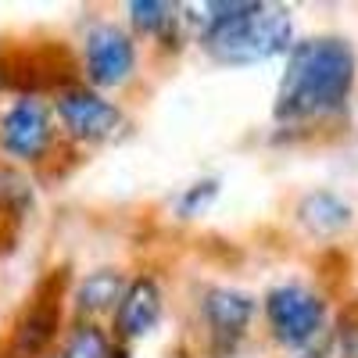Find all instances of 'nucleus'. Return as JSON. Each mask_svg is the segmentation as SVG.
Instances as JSON below:
<instances>
[{
	"mask_svg": "<svg viewBox=\"0 0 358 358\" xmlns=\"http://www.w3.org/2000/svg\"><path fill=\"white\" fill-rule=\"evenodd\" d=\"M136 47L118 25L104 22L86 33V76L94 86H122L133 76Z\"/></svg>",
	"mask_w": 358,
	"mask_h": 358,
	"instance_id": "obj_5",
	"label": "nucleus"
},
{
	"mask_svg": "<svg viewBox=\"0 0 358 358\" xmlns=\"http://www.w3.org/2000/svg\"><path fill=\"white\" fill-rule=\"evenodd\" d=\"M322 358H358V322H341V330L334 334L330 348Z\"/></svg>",
	"mask_w": 358,
	"mask_h": 358,
	"instance_id": "obj_14",
	"label": "nucleus"
},
{
	"mask_svg": "<svg viewBox=\"0 0 358 358\" xmlns=\"http://www.w3.org/2000/svg\"><path fill=\"white\" fill-rule=\"evenodd\" d=\"M162 319V290L155 280H136L133 287H126L122 301L115 308V330L118 337H143L151 334Z\"/></svg>",
	"mask_w": 358,
	"mask_h": 358,
	"instance_id": "obj_8",
	"label": "nucleus"
},
{
	"mask_svg": "<svg viewBox=\"0 0 358 358\" xmlns=\"http://www.w3.org/2000/svg\"><path fill=\"white\" fill-rule=\"evenodd\" d=\"M129 15H133V25L140 29V33H147V36H162L179 22L176 8L162 4V0H133Z\"/></svg>",
	"mask_w": 358,
	"mask_h": 358,
	"instance_id": "obj_12",
	"label": "nucleus"
},
{
	"mask_svg": "<svg viewBox=\"0 0 358 358\" xmlns=\"http://www.w3.org/2000/svg\"><path fill=\"white\" fill-rule=\"evenodd\" d=\"M57 322H62V312H57V297L54 294H40L29 312L18 319L15 326V341H11V355L15 358H36L57 334Z\"/></svg>",
	"mask_w": 358,
	"mask_h": 358,
	"instance_id": "obj_9",
	"label": "nucleus"
},
{
	"mask_svg": "<svg viewBox=\"0 0 358 358\" xmlns=\"http://www.w3.org/2000/svg\"><path fill=\"white\" fill-rule=\"evenodd\" d=\"M65 358H111V344L97 326H79V330L69 337Z\"/></svg>",
	"mask_w": 358,
	"mask_h": 358,
	"instance_id": "obj_13",
	"label": "nucleus"
},
{
	"mask_svg": "<svg viewBox=\"0 0 358 358\" xmlns=\"http://www.w3.org/2000/svg\"><path fill=\"white\" fill-rule=\"evenodd\" d=\"M297 219H301L312 233H322V236H334L341 233L348 222H351V204L341 201L337 194H308L297 208Z\"/></svg>",
	"mask_w": 358,
	"mask_h": 358,
	"instance_id": "obj_10",
	"label": "nucleus"
},
{
	"mask_svg": "<svg viewBox=\"0 0 358 358\" xmlns=\"http://www.w3.org/2000/svg\"><path fill=\"white\" fill-rule=\"evenodd\" d=\"M204 47L222 65L268 62L290 47V11L255 4L251 11L204 29Z\"/></svg>",
	"mask_w": 358,
	"mask_h": 358,
	"instance_id": "obj_2",
	"label": "nucleus"
},
{
	"mask_svg": "<svg viewBox=\"0 0 358 358\" xmlns=\"http://www.w3.org/2000/svg\"><path fill=\"white\" fill-rule=\"evenodd\" d=\"M212 197H215V183H197V187H194L183 201H179V215H183V219L197 215V208H204Z\"/></svg>",
	"mask_w": 358,
	"mask_h": 358,
	"instance_id": "obj_15",
	"label": "nucleus"
},
{
	"mask_svg": "<svg viewBox=\"0 0 358 358\" xmlns=\"http://www.w3.org/2000/svg\"><path fill=\"white\" fill-rule=\"evenodd\" d=\"M255 315V301L241 290H212L204 297V322L212 330V344H215V355H226L236 348V341L244 337L248 322Z\"/></svg>",
	"mask_w": 358,
	"mask_h": 358,
	"instance_id": "obj_7",
	"label": "nucleus"
},
{
	"mask_svg": "<svg viewBox=\"0 0 358 358\" xmlns=\"http://www.w3.org/2000/svg\"><path fill=\"white\" fill-rule=\"evenodd\" d=\"M265 315L273 326V337L287 348H305L326 322V301L308 287H276L265 297Z\"/></svg>",
	"mask_w": 358,
	"mask_h": 358,
	"instance_id": "obj_3",
	"label": "nucleus"
},
{
	"mask_svg": "<svg viewBox=\"0 0 358 358\" xmlns=\"http://www.w3.org/2000/svg\"><path fill=\"white\" fill-rule=\"evenodd\" d=\"M57 118L69 129V136L86 140V143H101L118 133L122 126V111L108 104L104 97L90 94V90H65L57 97Z\"/></svg>",
	"mask_w": 358,
	"mask_h": 358,
	"instance_id": "obj_6",
	"label": "nucleus"
},
{
	"mask_svg": "<svg viewBox=\"0 0 358 358\" xmlns=\"http://www.w3.org/2000/svg\"><path fill=\"white\" fill-rule=\"evenodd\" d=\"M305 358H322V355H305Z\"/></svg>",
	"mask_w": 358,
	"mask_h": 358,
	"instance_id": "obj_16",
	"label": "nucleus"
},
{
	"mask_svg": "<svg viewBox=\"0 0 358 358\" xmlns=\"http://www.w3.org/2000/svg\"><path fill=\"white\" fill-rule=\"evenodd\" d=\"M126 294L122 273H111V268H101V273L86 276L79 294H76V305L83 315H97V312H111Z\"/></svg>",
	"mask_w": 358,
	"mask_h": 358,
	"instance_id": "obj_11",
	"label": "nucleus"
},
{
	"mask_svg": "<svg viewBox=\"0 0 358 358\" xmlns=\"http://www.w3.org/2000/svg\"><path fill=\"white\" fill-rule=\"evenodd\" d=\"M50 140H54L50 115L36 97L15 101L0 118V147L18 162H40L50 151Z\"/></svg>",
	"mask_w": 358,
	"mask_h": 358,
	"instance_id": "obj_4",
	"label": "nucleus"
},
{
	"mask_svg": "<svg viewBox=\"0 0 358 358\" xmlns=\"http://www.w3.org/2000/svg\"><path fill=\"white\" fill-rule=\"evenodd\" d=\"M355 86V50L337 36H319L294 43L287 72L280 79L276 118L280 122H305L344 108Z\"/></svg>",
	"mask_w": 358,
	"mask_h": 358,
	"instance_id": "obj_1",
	"label": "nucleus"
}]
</instances>
